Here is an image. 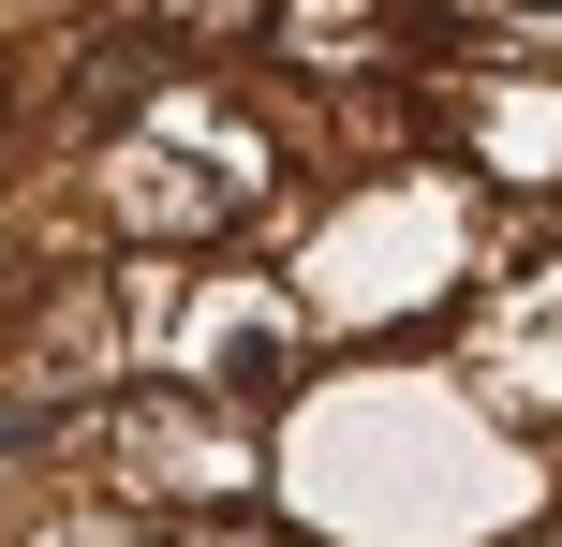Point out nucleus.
Segmentation results:
<instances>
[{"label":"nucleus","instance_id":"obj_1","mask_svg":"<svg viewBox=\"0 0 562 547\" xmlns=\"http://www.w3.org/2000/svg\"><path fill=\"white\" fill-rule=\"evenodd\" d=\"M75 474H89V489H119V503H148V518L281 503V489H267V430H252V414H223V400H193V385H164V371L104 385V400L75 414Z\"/></svg>","mask_w":562,"mask_h":547},{"label":"nucleus","instance_id":"obj_2","mask_svg":"<svg viewBox=\"0 0 562 547\" xmlns=\"http://www.w3.org/2000/svg\"><path fill=\"white\" fill-rule=\"evenodd\" d=\"M148 371L267 430L281 400H311L326 326H311V296L281 282L267 252H207V266H178V311H164V341H148Z\"/></svg>","mask_w":562,"mask_h":547},{"label":"nucleus","instance_id":"obj_3","mask_svg":"<svg viewBox=\"0 0 562 547\" xmlns=\"http://www.w3.org/2000/svg\"><path fill=\"white\" fill-rule=\"evenodd\" d=\"M119 15H134V30H148L164 59H193V75H252L281 0H119Z\"/></svg>","mask_w":562,"mask_h":547}]
</instances>
